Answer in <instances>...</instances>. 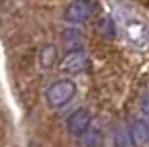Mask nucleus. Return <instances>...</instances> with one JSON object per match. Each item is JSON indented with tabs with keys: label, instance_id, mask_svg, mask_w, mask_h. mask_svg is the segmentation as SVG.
Listing matches in <instances>:
<instances>
[{
	"label": "nucleus",
	"instance_id": "f257e3e1",
	"mask_svg": "<svg viewBox=\"0 0 149 147\" xmlns=\"http://www.w3.org/2000/svg\"><path fill=\"white\" fill-rule=\"evenodd\" d=\"M120 21H123L127 39H129L135 47L145 49V47L149 45V29H147V25H145L139 17H135V15H131V13H129V15L123 13V15H120Z\"/></svg>",
	"mask_w": 149,
	"mask_h": 147
},
{
	"label": "nucleus",
	"instance_id": "7ed1b4c3",
	"mask_svg": "<svg viewBox=\"0 0 149 147\" xmlns=\"http://www.w3.org/2000/svg\"><path fill=\"white\" fill-rule=\"evenodd\" d=\"M92 10H94V8H92V4L88 2V0H76V2L70 4L68 10H65V21L80 25V23H84L86 19H90Z\"/></svg>",
	"mask_w": 149,
	"mask_h": 147
},
{
	"label": "nucleus",
	"instance_id": "0eeeda50",
	"mask_svg": "<svg viewBox=\"0 0 149 147\" xmlns=\"http://www.w3.org/2000/svg\"><path fill=\"white\" fill-rule=\"evenodd\" d=\"M114 145L116 147H135V141H133V135L127 127H118L114 131Z\"/></svg>",
	"mask_w": 149,
	"mask_h": 147
},
{
	"label": "nucleus",
	"instance_id": "20e7f679",
	"mask_svg": "<svg viewBox=\"0 0 149 147\" xmlns=\"http://www.w3.org/2000/svg\"><path fill=\"white\" fill-rule=\"evenodd\" d=\"M90 121H92V116H90V112L88 110H76L70 118H68V131L72 133V135H78V137H82L84 133H88L90 131Z\"/></svg>",
	"mask_w": 149,
	"mask_h": 147
},
{
	"label": "nucleus",
	"instance_id": "39448f33",
	"mask_svg": "<svg viewBox=\"0 0 149 147\" xmlns=\"http://www.w3.org/2000/svg\"><path fill=\"white\" fill-rule=\"evenodd\" d=\"M86 61H88L86 53H82V51H70L61 59V68L65 72H82L86 68Z\"/></svg>",
	"mask_w": 149,
	"mask_h": 147
},
{
	"label": "nucleus",
	"instance_id": "f03ea898",
	"mask_svg": "<svg viewBox=\"0 0 149 147\" xmlns=\"http://www.w3.org/2000/svg\"><path fill=\"white\" fill-rule=\"evenodd\" d=\"M74 96H76V84L72 80H59L47 88V102L53 108L65 106Z\"/></svg>",
	"mask_w": 149,
	"mask_h": 147
},
{
	"label": "nucleus",
	"instance_id": "423d86ee",
	"mask_svg": "<svg viewBox=\"0 0 149 147\" xmlns=\"http://www.w3.org/2000/svg\"><path fill=\"white\" fill-rule=\"evenodd\" d=\"M131 135H133L135 147H149V131H147V125H145L143 118L141 121H133Z\"/></svg>",
	"mask_w": 149,
	"mask_h": 147
},
{
	"label": "nucleus",
	"instance_id": "6e6552de",
	"mask_svg": "<svg viewBox=\"0 0 149 147\" xmlns=\"http://www.w3.org/2000/svg\"><path fill=\"white\" fill-rule=\"evenodd\" d=\"M100 133L98 131H94V129H90L88 133H84L82 137H80V147H100Z\"/></svg>",
	"mask_w": 149,
	"mask_h": 147
},
{
	"label": "nucleus",
	"instance_id": "1a4fd4ad",
	"mask_svg": "<svg viewBox=\"0 0 149 147\" xmlns=\"http://www.w3.org/2000/svg\"><path fill=\"white\" fill-rule=\"evenodd\" d=\"M141 108H143V112H145V116L149 118V94L141 98Z\"/></svg>",
	"mask_w": 149,
	"mask_h": 147
},
{
	"label": "nucleus",
	"instance_id": "9d476101",
	"mask_svg": "<svg viewBox=\"0 0 149 147\" xmlns=\"http://www.w3.org/2000/svg\"><path fill=\"white\" fill-rule=\"evenodd\" d=\"M145 121V125H147V131H149V118H143Z\"/></svg>",
	"mask_w": 149,
	"mask_h": 147
}]
</instances>
